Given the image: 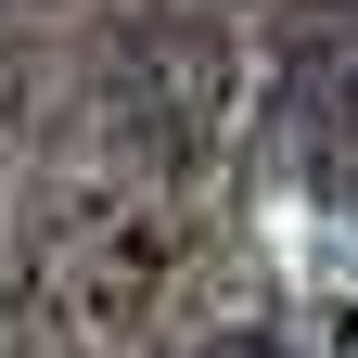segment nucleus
I'll return each mask as SVG.
<instances>
[{"mask_svg": "<svg viewBox=\"0 0 358 358\" xmlns=\"http://www.w3.org/2000/svg\"><path fill=\"white\" fill-rule=\"evenodd\" d=\"M205 358H294V345H282V333H256V320H243V333H217Z\"/></svg>", "mask_w": 358, "mask_h": 358, "instance_id": "obj_2", "label": "nucleus"}, {"mask_svg": "<svg viewBox=\"0 0 358 358\" xmlns=\"http://www.w3.org/2000/svg\"><path fill=\"white\" fill-rule=\"evenodd\" d=\"M166 268H179V231H166L154 205H77L64 231L38 243L26 307H38L52 333H77V345H115V333H141V320H154Z\"/></svg>", "mask_w": 358, "mask_h": 358, "instance_id": "obj_1", "label": "nucleus"}]
</instances>
